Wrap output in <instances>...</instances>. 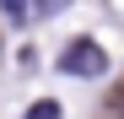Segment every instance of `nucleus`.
<instances>
[{"mask_svg": "<svg viewBox=\"0 0 124 119\" xmlns=\"http://www.w3.org/2000/svg\"><path fill=\"white\" fill-rule=\"evenodd\" d=\"M59 70L92 81V76H108V54H102V43H92V38H76V43H65V54H59Z\"/></svg>", "mask_w": 124, "mask_h": 119, "instance_id": "obj_1", "label": "nucleus"}, {"mask_svg": "<svg viewBox=\"0 0 124 119\" xmlns=\"http://www.w3.org/2000/svg\"><path fill=\"white\" fill-rule=\"evenodd\" d=\"M0 11H6L11 22H27V16H32L38 6H32V0H0Z\"/></svg>", "mask_w": 124, "mask_h": 119, "instance_id": "obj_2", "label": "nucleus"}, {"mask_svg": "<svg viewBox=\"0 0 124 119\" xmlns=\"http://www.w3.org/2000/svg\"><path fill=\"white\" fill-rule=\"evenodd\" d=\"M27 119H59V103H49V97H43V103L27 108Z\"/></svg>", "mask_w": 124, "mask_h": 119, "instance_id": "obj_3", "label": "nucleus"}, {"mask_svg": "<svg viewBox=\"0 0 124 119\" xmlns=\"http://www.w3.org/2000/svg\"><path fill=\"white\" fill-rule=\"evenodd\" d=\"M59 6H65V0H38V16H54Z\"/></svg>", "mask_w": 124, "mask_h": 119, "instance_id": "obj_4", "label": "nucleus"}, {"mask_svg": "<svg viewBox=\"0 0 124 119\" xmlns=\"http://www.w3.org/2000/svg\"><path fill=\"white\" fill-rule=\"evenodd\" d=\"M113 108H119V114H124V87H119V92H113Z\"/></svg>", "mask_w": 124, "mask_h": 119, "instance_id": "obj_5", "label": "nucleus"}]
</instances>
